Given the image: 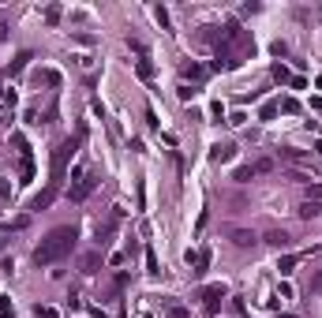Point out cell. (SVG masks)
<instances>
[{
	"instance_id": "6da1fadb",
	"label": "cell",
	"mask_w": 322,
	"mask_h": 318,
	"mask_svg": "<svg viewBox=\"0 0 322 318\" xmlns=\"http://www.w3.org/2000/svg\"><path fill=\"white\" fill-rule=\"evenodd\" d=\"M75 240H79V236H75V228H71V225L53 228L42 244L34 247V262H38V266H53V262H60V258H68V254H71V247H75Z\"/></svg>"
},
{
	"instance_id": "7a4b0ae2",
	"label": "cell",
	"mask_w": 322,
	"mask_h": 318,
	"mask_svg": "<svg viewBox=\"0 0 322 318\" xmlns=\"http://www.w3.org/2000/svg\"><path fill=\"white\" fill-rule=\"evenodd\" d=\"M79 138H83V135L68 138V142H60V150L53 154V187H60V180H64V165H68V158H75V150H79Z\"/></svg>"
},
{
	"instance_id": "3957f363",
	"label": "cell",
	"mask_w": 322,
	"mask_h": 318,
	"mask_svg": "<svg viewBox=\"0 0 322 318\" xmlns=\"http://www.w3.org/2000/svg\"><path fill=\"white\" fill-rule=\"evenodd\" d=\"M94 187H97L94 172H79V180H71V187H68V199H71V202H86Z\"/></svg>"
},
{
	"instance_id": "277c9868",
	"label": "cell",
	"mask_w": 322,
	"mask_h": 318,
	"mask_svg": "<svg viewBox=\"0 0 322 318\" xmlns=\"http://www.w3.org/2000/svg\"><path fill=\"white\" fill-rule=\"evenodd\" d=\"M203 296H206V311L214 315V311H217V299H225V285H210Z\"/></svg>"
},
{
	"instance_id": "5b68a950",
	"label": "cell",
	"mask_w": 322,
	"mask_h": 318,
	"mask_svg": "<svg viewBox=\"0 0 322 318\" xmlns=\"http://www.w3.org/2000/svg\"><path fill=\"white\" fill-rule=\"evenodd\" d=\"M229 236H232V244H236V247H251V244H255V232H247V228H232Z\"/></svg>"
},
{
	"instance_id": "8992f818",
	"label": "cell",
	"mask_w": 322,
	"mask_h": 318,
	"mask_svg": "<svg viewBox=\"0 0 322 318\" xmlns=\"http://www.w3.org/2000/svg\"><path fill=\"white\" fill-rule=\"evenodd\" d=\"M281 158H289L292 165H311V158H307V154H300V150H281Z\"/></svg>"
},
{
	"instance_id": "52a82bcc",
	"label": "cell",
	"mask_w": 322,
	"mask_h": 318,
	"mask_svg": "<svg viewBox=\"0 0 322 318\" xmlns=\"http://www.w3.org/2000/svg\"><path fill=\"white\" fill-rule=\"evenodd\" d=\"M184 79H206V68H199V64H184Z\"/></svg>"
},
{
	"instance_id": "ba28073f",
	"label": "cell",
	"mask_w": 322,
	"mask_h": 318,
	"mask_svg": "<svg viewBox=\"0 0 322 318\" xmlns=\"http://www.w3.org/2000/svg\"><path fill=\"white\" fill-rule=\"evenodd\" d=\"M300 258H303V254H285V258H281V266H277V270H281V273H292Z\"/></svg>"
},
{
	"instance_id": "9c48e42d",
	"label": "cell",
	"mask_w": 322,
	"mask_h": 318,
	"mask_svg": "<svg viewBox=\"0 0 322 318\" xmlns=\"http://www.w3.org/2000/svg\"><path fill=\"white\" fill-rule=\"evenodd\" d=\"M322 213V202H303L300 206V217H319Z\"/></svg>"
},
{
	"instance_id": "30bf717a",
	"label": "cell",
	"mask_w": 322,
	"mask_h": 318,
	"mask_svg": "<svg viewBox=\"0 0 322 318\" xmlns=\"http://www.w3.org/2000/svg\"><path fill=\"white\" fill-rule=\"evenodd\" d=\"M274 79H277V83H292V75H289L285 64H274Z\"/></svg>"
},
{
	"instance_id": "8fae6325",
	"label": "cell",
	"mask_w": 322,
	"mask_h": 318,
	"mask_svg": "<svg viewBox=\"0 0 322 318\" xmlns=\"http://www.w3.org/2000/svg\"><path fill=\"white\" fill-rule=\"evenodd\" d=\"M266 244H274V247H289V236H285V232H270Z\"/></svg>"
},
{
	"instance_id": "7c38bea8",
	"label": "cell",
	"mask_w": 322,
	"mask_h": 318,
	"mask_svg": "<svg viewBox=\"0 0 322 318\" xmlns=\"http://www.w3.org/2000/svg\"><path fill=\"white\" fill-rule=\"evenodd\" d=\"M307 202H322V183H307Z\"/></svg>"
},
{
	"instance_id": "4fadbf2b",
	"label": "cell",
	"mask_w": 322,
	"mask_h": 318,
	"mask_svg": "<svg viewBox=\"0 0 322 318\" xmlns=\"http://www.w3.org/2000/svg\"><path fill=\"white\" fill-rule=\"evenodd\" d=\"M277 101H266V105H262V120H274V116H277Z\"/></svg>"
},
{
	"instance_id": "5bb4252c",
	"label": "cell",
	"mask_w": 322,
	"mask_h": 318,
	"mask_svg": "<svg viewBox=\"0 0 322 318\" xmlns=\"http://www.w3.org/2000/svg\"><path fill=\"white\" fill-rule=\"evenodd\" d=\"M251 176H255V165H244V169H236V180H240V183H247Z\"/></svg>"
},
{
	"instance_id": "9a60e30c",
	"label": "cell",
	"mask_w": 322,
	"mask_h": 318,
	"mask_svg": "<svg viewBox=\"0 0 322 318\" xmlns=\"http://www.w3.org/2000/svg\"><path fill=\"white\" fill-rule=\"evenodd\" d=\"M229 158H232V146H217L214 150V161H229Z\"/></svg>"
},
{
	"instance_id": "2e32d148",
	"label": "cell",
	"mask_w": 322,
	"mask_h": 318,
	"mask_svg": "<svg viewBox=\"0 0 322 318\" xmlns=\"http://www.w3.org/2000/svg\"><path fill=\"white\" fill-rule=\"evenodd\" d=\"M83 270H86V273H94V270H97V254H86V258H83Z\"/></svg>"
},
{
	"instance_id": "e0dca14e",
	"label": "cell",
	"mask_w": 322,
	"mask_h": 318,
	"mask_svg": "<svg viewBox=\"0 0 322 318\" xmlns=\"http://www.w3.org/2000/svg\"><path fill=\"white\" fill-rule=\"evenodd\" d=\"M169 318H191V311L187 307H169Z\"/></svg>"
},
{
	"instance_id": "ac0fdd59",
	"label": "cell",
	"mask_w": 322,
	"mask_h": 318,
	"mask_svg": "<svg viewBox=\"0 0 322 318\" xmlns=\"http://www.w3.org/2000/svg\"><path fill=\"white\" fill-rule=\"evenodd\" d=\"M146 270H150V273H158V258H154V251H146Z\"/></svg>"
},
{
	"instance_id": "d6986e66",
	"label": "cell",
	"mask_w": 322,
	"mask_h": 318,
	"mask_svg": "<svg viewBox=\"0 0 322 318\" xmlns=\"http://www.w3.org/2000/svg\"><path fill=\"white\" fill-rule=\"evenodd\" d=\"M34 315H38V318H56V311H53V307H38Z\"/></svg>"
},
{
	"instance_id": "ffe728a7",
	"label": "cell",
	"mask_w": 322,
	"mask_h": 318,
	"mask_svg": "<svg viewBox=\"0 0 322 318\" xmlns=\"http://www.w3.org/2000/svg\"><path fill=\"white\" fill-rule=\"evenodd\" d=\"M8 311H11V303H8L4 296H0V318H8Z\"/></svg>"
},
{
	"instance_id": "44dd1931",
	"label": "cell",
	"mask_w": 322,
	"mask_h": 318,
	"mask_svg": "<svg viewBox=\"0 0 322 318\" xmlns=\"http://www.w3.org/2000/svg\"><path fill=\"white\" fill-rule=\"evenodd\" d=\"M311 288H315V292H322V273L315 277V285H311Z\"/></svg>"
}]
</instances>
